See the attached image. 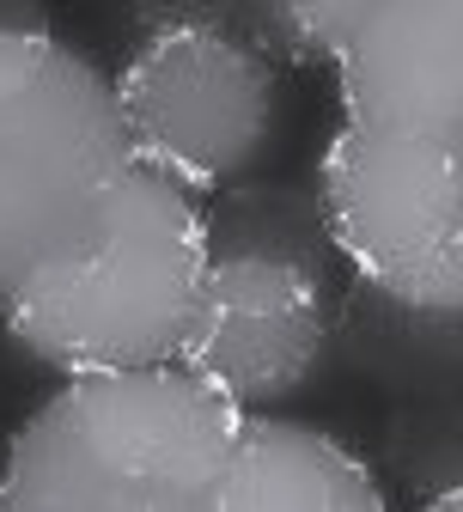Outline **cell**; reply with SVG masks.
I'll return each instance as SVG.
<instances>
[{
  "label": "cell",
  "instance_id": "1",
  "mask_svg": "<svg viewBox=\"0 0 463 512\" xmlns=\"http://www.w3.org/2000/svg\"><path fill=\"white\" fill-rule=\"evenodd\" d=\"M238 421L183 360L74 372L0 452V512H208Z\"/></svg>",
  "mask_w": 463,
  "mask_h": 512
},
{
  "label": "cell",
  "instance_id": "2",
  "mask_svg": "<svg viewBox=\"0 0 463 512\" xmlns=\"http://www.w3.org/2000/svg\"><path fill=\"white\" fill-rule=\"evenodd\" d=\"M208 220L165 171L128 159L92 226L0 293V330L49 378L177 360L202 311Z\"/></svg>",
  "mask_w": 463,
  "mask_h": 512
},
{
  "label": "cell",
  "instance_id": "3",
  "mask_svg": "<svg viewBox=\"0 0 463 512\" xmlns=\"http://www.w3.org/2000/svg\"><path fill=\"white\" fill-rule=\"evenodd\" d=\"M208 281L183 366L214 378L238 409H287L336 372V317L348 269L329 244L317 189L244 177L202 202Z\"/></svg>",
  "mask_w": 463,
  "mask_h": 512
},
{
  "label": "cell",
  "instance_id": "4",
  "mask_svg": "<svg viewBox=\"0 0 463 512\" xmlns=\"http://www.w3.org/2000/svg\"><path fill=\"white\" fill-rule=\"evenodd\" d=\"M122 171L110 74L49 25H0V293L74 244Z\"/></svg>",
  "mask_w": 463,
  "mask_h": 512
},
{
  "label": "cell",
  "instance_id": "5",
  "mask_svg": "<svg viewBox=\"0 0 463 512\" xmlns=\"http://www.w3.org/2000/svg\"><path fill=\"white\" fill-rule=\"evenodd\" d=\"M128 159L183 183L189 196L262 177L287 128V68L232 25H153L110 74Z\"/></svg>",
  "mask_w": 463,
  "mask_h": 512
},
{
  "label": "cell",
  "instance_id": "6",
  "mask_svg": "<svg viewBox=\"0 0 463 512\" xmlns=\"http://www.w3.org/2000/svg\"><path fill=\"white\" fill-rule=\"evenodd\" d=\"M311 189L354 281L421 311H463V135H372L342 122Z\"/></svg>",
  "mask_w": 463,
  "mask_h": 512
},
{
  "label": "cell",
  "instance_id": "7",
  "mask_svg": "<svg viewBox=\"0 0 463 512\" xmlns=\"http://www.w3.org/2000/svg\"><path fill=\"white\" fill-rule=\"evenodd\" d=\"M329 74L354 128L463 135V0H366Z\"/></svg>",
  "mask_w": 463,
  "mask_h": 512
},
{
  "label": "cell",
  "instance_id": "8",
  "mask_svg": "<svg viewBox=\"0 0 463 512\" xmlns=\"http://www.w3.org/2000/svg\"><path fill=\"white\" fill-rule=\"evenodd\" d=\"M390 494L366 452L293 421L281 409H244L226 476L208 512H384Z\"/></svg>",
  "mask_w": 463,
  "mask_h": 512
},
{
  "label": "cell",
  "instance_id": "9",
  "mask_svg": "<svg viewBox=\"0 0 463 512\" xmlns=\"http://www.w3.org/2000/svg\"><path fill=\"white\" fill-rule=\"evenodd\" d=\"M336 372L378 403L463 391V311H421L348 275L336 317Z\"/></svg>",
  "mask_w": 463,
  "mask_h": 512
},
{
  "label": "cell",
  "instance_id": "10",
  "mask_svg": "<svg viewBox=\"0 0 463 512\" xmlns=\"http://www.w3.org/2000/svg\"><path fill=\"white\" fill-rule=\"evenodd\" d=\"M372 470H378V482H384L390 500L439 506L463 482V391L384 403Z\"/></svg>",
  "mask_w": 463,
  "mask_h": 512
},
{
  "label": "cell",
  "instance_id": "11",
  "mask_svg": "<svg viewBox=\"0 0 463 512\" xmlns=\"http://www.w3.org/2000/svg\"><path fill=\"white\" fill-rule=\"evenodd\" d=\"M366 0H256V43L281 68H329Z\"/></svg>",
  "mask_w": 463,
  "mask_h": 512
},
{
  "label": "cell",
  "instance_id": "12",
  "mask_svg": "<svg viewBox=\"0 0 463 512\" xmlns=\"http://www.w3.org/2000/svg\"><path fill=\"white\" fill-rule=\"evenodd\" d=\"M122 13L135 19L141 31L202 19V25H232V31L256 37V0H122Z\"/></svg>",
  "mask_w": 463,
  "mask_h": 512
},
{
  "label": "cell",
  "instance_id": "13",
  "mask_svg": "<svg viewBox=\"0 0 463 512\" xmlns=\"http://www.w3.org/2000/svg\"><path fill=\"white\" fill-rule=\"evenodd\" d=\"M0 25H49L43 0H0Z\"/></svg>",
  "mask_w": 463,
  "mask_h": 512
},
{
  "label": "cell",
  "instance_id": "14",
  "mask_svg": "<svg viewBox=\"0 0 463 512\" xmlns=\"http://www.w3.org/2000/svg\"><path fill=\"white\" fill-rule=\"evenodd\" d=\"M451 506H463V482H457V488H451V494L439 500V512H451Z\"/></svg>",
  "mask_w": 463,
  "mask_h": 512
}]
</instances>
